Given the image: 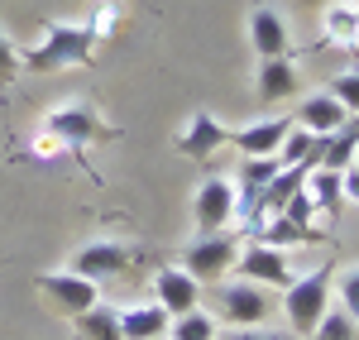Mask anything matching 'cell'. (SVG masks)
I'll list each match as a JSON object with an SVG mask.
<instances>
[{"label":"cell","instance_id":"6da1fadb","mask_svg":"<svg viewBox=\"0 0 359 340\" xmlns=\"http://www.w3.org/2000/svg\"><path fill=\"white\" fill-rule=\"evenodd\" d=\"M96 57V39L86 25L53 20L43 29V39L25 53V72H62V67H86Z\"/></svg>","mask_w":359,"mask_h":340},{"label":"cell","instance_id":"7a4b0ae2","mask_svg":"<svg viewBox=\"0 0 359 340\" xmlns=\"http://www.w3.org/2000/svg\"><path fill=\"white\" fill-rule=\"evenodd\" d=\"M331 283H335V264H321V268H311V273H302V278H292L283 287V312H287L292 336L306 340L316 331V321L331 307Z\"/></svg>","mask_w":359,"mask_h":340},{"label":"cell","instance_id":"3957f363","mask_svg":"<svg viewBox=\"0 0 359 340\" xmlns=\"http://www.w3.org/2000/svg\"><path fill=\"white\" fill-rule=\"evenodd\" d=\"M43 130H53L67 149H91V144H101V140H115V125L91 101H62L57 111H48Z\"/></svg>","mask_w":359,"mask_h":340},{"label":"cell","instance_id":"277c9868","mask_svg":"<svg viewBox=\"0 0 359 340\" xmlns=\"http://www.w3.org/2000/svg\"><path fill=\"white\" fill-rule=\"evenodd\" d=\"M235 254H240V235L230 230H216V235H196L192 245L182 250V268L192 273L196 283H221L225 273L235 268Z\"/></svg>","mask_w":359,"mask_h":340},{"label":"cell","instance_id":"5b68a950","mask_svg":"<svg viewBox=\"0 0 359 340\" xmlns=\"http://www.w3.org/2000/svg\"><path fill=\"white\" fill-rule=\"evenodd\" d=\"M269 312H273V302H269V287L264 283L235 278V283L216 287V321H230V326H264Z\"/></svg>","mask_w":359,"mask_h":340},{"label":"cell","instance_id":"8992f818","mask_svg":"<svg viewBox=\"0 0 359 340\" xmlns=\"http://www.w3.org/2000/svg\"><path fill=\"white\" fill-rule=\"evenodd\" d=\"M130 264H135L130 245H120V240H91V245H82L77 254L67 259V273H82L91 283H106V278L130 273Z\"/></svg>","mask_w":359,"mask_h":340},{"label":"cell","instance_id":"52a82bcc","mask_svg":"<svg viewBox=\"0 0 359 340\" xmlns=\"http://www.w3.org/2000/svg\"><path fill=\"white\" fill-rule=\"evenodd\" d=\"M192 221H196V235H216V230H225L235 221V182H230V177H206V182H196Z\"/></svg>","mask_w":359,"mask_h":340},{"label":"cell","instance_id":"ba28073f","mask_svg":"<svg viewBox=\"0 0 359 340\" xmlns=\"http://www.w3.org/2000/svg\"><path fill=\"white\" fill-rule=\"evenodd\" d=\"M235 273L249 278V283H264V287H287L297 278L292 264H287V250H273L264 240H249L245 250L235 254Z\"/></svg>","mask_w":359,"mask_h":340},{"label":"cell","instance_id":"9c48e42d","mask_svg":"<svg viewBox=\"0 0 359 340\" xmlns=\"http://www.w3.org/2000/svg\"><path fill=\"white\" fill-rule=\"evenodd\" d=\"M34 287H39L62 316H82L86 307L101 302V283H91V278H82V273H67V268H62V273H43Z\"/></svg>","mask_w":359,"mask_h":340},{"label":"cell","instance_id":"30bf717a","mask_svg":"<svg viewBox=\"0 0 359 340\" xmlns=\"http://www.w3.org/2000/svg\"><path fill=\"white\" fill-rule=\"evenodd\" d=\"M225 144H230V130H225L221 120L211 111H192L187 115V125H182V135H177V154L182 158H216Z\"/></svg>","mask_w":359,"mask_h":340},{"label":"cell","instance_id":"8fae6325","mask_svg":"<svg viewBox=\"0 0 359 340\" xmlns=\"http://www.w3.org/2000/svg\"><path fill=\"white\" fill-rule=\"evenodd\" d=\"M154 302H158L168 316H182V312H192V307H201V283H196L182 264H177V268L163 264V268L154 273Z\"/></svg>","mask_w":359,"mask_h":340},{"label":"cell","instance_id":"7c38bea8","mask_svg":"<svg viewBox=\"0 0 359 340\" xmlns=\"http://www.w3.org/2000/svg\"><path fill=\"white\" fill-rule=\"evenodd\" d=\"M249 43L259 57H287L292 53V34H287V20L278 15L273 5H254L249 10Z\"/></svg>","mask_w":359,"mask_h":340},{"label":"cell","instance_id":"4fadbf2b","mask_svg":"<svg viewBox=\"0 0 359 340\" xmlns=\"http://www.w3.org/2000/svg\"><path fill=\"white\" fill-rule=\"evenodd\" d=\"M350 120V111L335 101L331 91H316V96H302L297 101V115H292V125H302L306 135H335L340 125Z\"/></svg>","mask_w":359,"mask_h":340},{"label":"cell","instance_id":"5bb4252c","mask_svg":"<svg viewBox=\"0 0 359 340\" xmlns=\"http://www.w3.org/2000/svg\"><path fill=\"white\" fill-rule=\"evenodd\" d=\"M292 130V115H278V120H254L245 130H230V144L245 154V158H264V154H278L283 135Z\"/></svg>","mask_w":359,"mask_h":340},{"label":"cell","instance_id":"9a60e30c","mask_svg":"<svg viewBox=\"0 0 359 340\" xmlns=\"http://www.w3.org/2000/svg\"><path fill=\"white\" fill-rule=\"evenodd\" d=\"M168 321L172 316L158 307V302H135L120 312V340H154V336H168Z\"/></svg>","mask_w":359,"mask_h":340},{"label":"cell","instance_id":"2e32d148","mask_svg":"<svg viewBox=\"0 0 359 340\" xmlns=\"http://www.w3.org/2000/svg\"><path fill=\"white\" fill-rule=\"evenodd\" d=\"M297 67H292V57H264L259 62V101H283V96H292L297 91Z\"/></svg>","mask_w":359,"mask_h":340},{"label":"cell","instance_id":"e0dca14e","mask_svg":"<svg viewBox=\"0 0 359 340\" xmlns=\"http://www.w3.org/2000/svg\"><path fill=\"white\" fill-rule=\"evenodd\" d=\"M321 29H326L331 48H355V43H359V10L350 5V0H331Z\"/></svg>","mask_w":359,"mask_h":340},{"label":"cell","instance_id":"ac0fdd59","mask_svg":"<svg viewBox=\"0 0 359 340\" xmlns=\"http://www.w3.org/2000/svg\"><path fill=\"white\" fill-rule=\"evenodd\" d=\"M326 230H306L297 221H287V216H269L254 240H264V245H273V250H287V245H311V240H321Z\"/></svg>","mask_w":359,"mask_h":340},{"label":"cell","instance_id":"d6986e66","mask_svg":"<svg viewBox=\"0 0 359 340\" xmlns=\"http://www.w3.org/2000/svg\"><path fill=\"white\" fill-rule=\"evenodd\" d=\"M72 326H77L82 340H120V312L106 307V302H96V307H86L82 316H72Z\"/></svg>","mask_w":359,"mask_h":340},{"label":"cell","instance_id":"ffe728a7","mask_svg":"<svg viewBox=\"0 0 359 340\" xmlns=\"http://www.w3.org/2000/svg\"><path fill=\"white\" fill-rule=\"evenodd\" d=\"M216 336H221V321L211 312H201V307L168 321V340H216Z\"/></svg>","mask_w":359,"mask_h":340},{"label":"cell","instance_id":"44dd1931","mask_svg":"<svg viewBox=\"0 0 359 340\" xmlns=\"http://www.w3.org/2000/svg\"><path fill=\"white\" fill-rule=\"evenodd\" d=\"M302 187H306V197L316 201V211H326V216H331L335 206H340V172H331V168H311Z\"/></svg>","mask_w":359,"mask_h":340},{"label":"cell","instance_id":"7402d4cb","mask_svg":"<svg viewBox=\"0 0 359 340\" xmlns=\"http://www.w3.org/2000/svg\"><path fill=\"white\" fill-rule=\"evenodd\" d=\"M306 340H359V321L345 312L340 302H331V307H326V316L316 321V331H311Z\"/></svg>","mask_w":359,"mask_h":340},{"label":"cell","instance_id":"603a6c76","mask_svg":"<svg viewBox=\"0 0 359 340\" xmlns=\"http://www.w3.org/2000/svg\"><path fill=\"white\" fill-rule=\"evenodd\" d=\"M120 25H125V0H96V5L86 10V29H91L96 43H101V39H115Z\"/></svg>","mask_w":359,"mask_h":340},{"label":"cell","instance_id":"cb8c5ba5","mask_svg":"<svg viewBox=\"0 0 359 340\" xmlns=\"http://www.w3.org/2000/svg\"><path fill=\"white\" fill-rule=\"evenodd\" d=\"M331 292L340 297V307H345V312L359 321V264H350V268H340V273H335Z\"/></svg>","mask_w":359,"mask_h":340},{"label":"cell","instance_id":"d4e9b609","mask_svg":"<svg viewBox=\"0 0 359 340\" xmlns=\"http://www.w3.org/2000/svg\"><path fill=\"white\" fill-rule=\"evenodd\" d=\"M20 72H25V53H20V48H15V39L0 29V91L15 82Z\"/></svg>","mask_w":359,"mask_h":340},{"label":"cell","instance_id":"484cf974","mask_svg":"<svg viewBox=\"0 0 359 340\" xmlns=\"http://www.w3.org/2000/svg\"><path fill=\"white\" fill-rule=\"evenodd\" d=\"M331 96L350 115H359V67H350V72H340V77H335V82H331Z\"/></svg>","mask_w":359,"mask_h":340},{"label":"cell","instance_id":"4316f807","mask_svg":"<svg viewBox=\"0 0 359 340\" xmlns=\"http://www.w3.org/2000/svg\"><path fill=\"white\" fill-rule=\"evenodd\" d=\"M29 154H34L39 163H57V158H62V154H72V149L57 140L53 130H39V135H34V144H29Z\"/></svg>","mask_w":359,"mask_h":340},{"label":"cell","instance_id":"83f0119b","mask_svg":"<svg viewBox=\"0 0 359 340\" xmlns=\"http://www.w3.org/2000/svg\"><path fill=\"white\" fill-rule=\"evenodd\" d=\"M216 340H302V336H292V331H269V326H230V331H221Z\"/></svg>","mask_w":359,"mask_h":340},{"label":"cell","instance_id":"f1b7e54d","mask_svg":"<svg viewBox=\"0 0 359 340\" xmlns=\"http://www.w3.org/2000/svg\"><path fill=\"white\" fill-rule=\"evenodd\" d=\"M283 216H287V221H297V226H306V230H311V216H316V201L306 197V187H297V192L287 197V206H283Z\"/></svg>","mask_w":359,"mask_h":340},{"label":"cell","instance_id":"f546056e","mask_svg":"<svg viewBox=\"0 0 359 340\" xmlns=\"http://www.w3.org/2000/svg\"><path fill=\"white\" fill-rule=\"evenodd\" d=\"M340 197H350V201L359 206V172H355V168L340 172Z\"/></svg>","mask_w":359,"mask_h":340},{"label":"cell","instance_id":"4dcf8cb0","mask_svg":"<svg viewBox=\"0 0 359 340\" xmlns=\"http://www.w3.org/2000/svg\"><path fill=\"white\" fill-rule=\"evenodd\" d=\"M350 168H355V172H359V149H355V158H350Z\"/></svg>","mask_w":359,"mask_h":340},{"label":"cell","instance_id":"1f68e13d","mask_svg":"<svg viewBox=\"0 0 359 340\" xmlns=\"http://www.w3.org/2000/svg\"><path fill=\"white\" fill-rule=\"evenodd\" d=\"M306 5H331V0H306Z\"/></svg>","mask_w":359,"mask_h":340},{"label":"cell","instance_id":"d6a6232c","mask_svg":"<svg viewBox=\"0 0 359 340\" xmlns=\"http://www.w3.org/2000/svg\"><path fill=\"white\" fill-rule=\"evenodd\" d=\"M350 5H355V10H359V0H350Z\"/></svg>","mask_w":359,"mask_h":340},{"label":"cell","instance_id":"836d02e7","mask_svg":"<svg viewBox=\"0 0 359 340\" xmlns=\"http://www.w3.org/2000/svg\"><path fill=\"white\" fill-rule=\"evenodd\" d=\"M154 340H168V336H154Z\"/></svg>","mask_w":359,"mask_h":340}]
</instances>
